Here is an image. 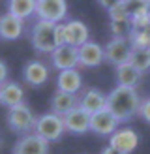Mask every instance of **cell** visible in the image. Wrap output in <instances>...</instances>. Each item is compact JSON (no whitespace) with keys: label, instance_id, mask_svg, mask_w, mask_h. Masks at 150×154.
<instances>
[{"label":"cell","instance_id":"obj_13","mask_svg":"<svg viewBox=\"0 0 150 154\" xmlns=\"http://www.w3.org/2000/svg\"><path fill=\"white\" fill-rule=\"evenodd\" d=\"M51 62L58 72H66V70H75L79 66V58H77V49L70 47V45H62L56 47L51 53Z\"/></svg>","mask_w":150,"mask_h":154},{"label":"cell","instance_id":"obj_27","mask_svg":"<svg viewBox=\"0 0 150 154\" xmlns=\"http://www.w3.org/2000/svg\"><path fill=\"white\" fill-rule=\"evenodd\" d=\"M101 154H122V152H120V150H116V149H112V147H109V145H107V147H105V149L101 150Z\"/></svg>","mask_w":150,"mask_h":154},{"label":"cell","instance_id":"obj_6","mask_svg":"<svg viewBox=\"0 0 150 154\" xmlns=\"http://www.w3.org/2000/svg\"><path fill=\"white\" fill-rule=\"evenodd\" d=\"M131 45L128 42V38H112V40L103 47L105 53V60L109 64H112L115 68L122 66L126 62H130V57H131Z\"/></svg>","mask_w":150,"mask_h":154},{"label":"cell","instance_id":"obj_20","mask_svg":"<svg viewBox=\"0 0 150 154\" xmlns=\"http://www.w3.org/2000/svg\"><path fill=\"white\" fill-rule=\"evenodd\" d=\"M141 75H142L141 72H137L130 62H126V64L116 68V87L135 88L141 81Z\"/></svg>","mask_w":150,"mask_h":154},{"label":"cell","instance_id":"obj_25","mask_svg":"<svg viewBox=\"0 0 150 154\" xmlns=\"http://www.w3.org/2000/svg\"><path fill=\"white\" fill-rule=\"evenodd\" d=\"M137 115L150 124V98H145V100H141V103H139V111Z\"/></svg>","mask_w":150,"mask_h":154},{"label":"cell","instance_id":"obj_8","mask_svg":"<svg viewBox=\"0 0 150 154\" xmlns=\"http://www.w3.org/2000/svg\"><path fill=\"white\" fill-rule=\"evenodd\" d=\"M139 145V135L131 128H118L109 137V147L120 150L122 154H131Z\"/></svg>","mask_w":150,"mask_h":154},{"label":"cell","instance_id":"obj_14","mask_svg":"<svg viewBox=\"0 0 150 154\" xmlns=\"http://www.w3.org/2000/svg\"><path fill=\"white\" fill-rule=\"evenodd\" d=\"M22 77L30 87H43L49 81V68L41 60H28L22 68Z\"/></svg>","mask_w":150,"mask_h":154},{"label":"cell","instance_id":"obj_1","mask_svg":"<svg viewBox=\"0 0 150 154\" xmlns=\"http://www.w3.org/2000/svg\"><path fill=\"white\" fill-rule=\"evenodd\" d=\"M141 98L135 88L116 87L107 94V111L115 115L118 122L131 120L139 111Z\"/></svg>","mask_w":150,"mask_h":154},{"label":"cell","instance_id":"obj_26","mask_svg":"<svg viewBox=\"0 0 150 154\" xmlns=\"http://www.w3.org/2000/svg\"><path fill=\"white\" fill-rule=\"evenodd\" d=\"M6 81H8V66L6 62L0 60V85H4Z\"/></svg>","mask_w":150,"mask_h":154},{"label":"cell","instance_id":"obj_9","mask_svg":"<svg viewBox=\"0 0 150 154\" xmlns=\"http://www.w3.org/2000/svg\"><path fill=\"white\" fill-rule=\"evenodd\" d=\"M120 122L115 119V115L109 113L107 109H103L100 113H96L90 117V132L96 135H103V137H111L112 134L118 130Z\"/></svg>","mask_w":150,"mask_h":154},{"label":"cell","instance_id":"obj_7","mask_svg":"<svg viewBox=\"0 0 150 154\" xmlns=\"http://www.w3.org/2000/svg\"><path fill=\"white\" fill-rule=\"evenodd\" d=\"M77 98H79V107L82 111H86L90 117L107 109V96L100 88H85L81 94H77Z\"/></svg>","mask_w":150,"mask_h":154},{"label":"cell","instance_id":"obj_24","mask_svg":"<svg viewBox=\"0 0 150 154\" xmlns=\"http://www.w3.org/2000/svg\"><path fill=\"white\" fill-rule=\"evenodd\" d=\"M55 40H56V47L66 45V23L55 25Z\"/></svg>","mask_w":150,"mask_h":154},{"label":"cell","instance_id":"obj_2","mask_svg":"<svg viewBox=\"0 0 150 154\" xmlns=\"http://www.w3.org/2000/svg\"><path fill=\"white\" fill-rule=\"evenodd\" d=\"M36 120H38V117L32 113V109L26 103L10 107V111H8V126H10L11 132L19 134V135L32 134Z\"/></svg>","mask_w":150,"mask_h":154},{"label":"cell","instance_id":"obj_21","mask_svg":"<svg viewBox=\"0 0 150 154\" xmlns=\"http://www.w3.org/2000/svg\"><path fill=\"white\" fill-rule=\"evenodd\" d=\"M36 2L38 0H11L8 2V13L19 21H25L30 15H36Z\"/></svg>","mask_w":150,"mask_h":154},{"label":"cell","instance_id":"obj_22","mask_svg":"<svg viewBox=\"0 0 150 154\" xmlns=\"http://www.w3.org/2000/svg\"><path fill=\"white\" fill-rule=\"evenodd\" d=\"M128 42H130V45L133 49L150 51V26L142 28V30H130Z\"/></svg>","mask_w":150,"mask_h":154},{"label":"cell","instance_id":"obj_4","mask_svg":"<svg viewBox=\"0 0 150 154\" xmlns=\"http://www.w3.org/2000/svg\"><path fill=\"white\" fill-rule=\"evenodd\" d=\"M32 47L41 53V55H51L56 49V40H55V25L45 21H36L30 34Z\"/></svg>","mask_w":150,"mask_h":154},{"label":"cell","instance_id":"obj_18","mask_svg":"<svg viewBox=\"0 0 150 154\" xmlns=\"http://www.w3.org/2000/svg\"><path fill=\"white\" fill-rule=\"evenodd\" d=\"M79 105V98L77 94H66V92L56 90L51 98V113L58 115V117H64L70 111H73L75 107Z\"/></svg>","mask_w":150,"mask_h":154},{"label":"cell","instance_id":"obj_10","mask_svg":"<svg viewBox=\"0 0 150 154\" xmlns=\"http://www.w3.org/2000/svg\"><path fill=\"white\" fill-rule=\"evenodd\" d=\"M77 58L79 66L82 68H98L101 62H105V53L100 43L88 40L85 45H81L77 49Z\"/></svg>","mask_w":150,"mask_h":154},{"label":"cell","instance_id":"obj_5","mask_svg":"<svg viewBox=\"0 0 150 154\" xmlns=\"http://www.w3.org/2000/svg\"><path fill=\"white\" fill-rule=\"evenodd\" d=\"M36 15H38V21L58 25L68 15V4L64 0H38L36 2Z\"/></svg>","mask_w":150,"mask_h":154},{"label":"cell","instance_id":"obj_23","mask_svg":"<svg viewBox=\"0 0 150 154\" xmlns=\"http://www.w3.org/2000/svg\"><path fill=\"white\" fill-rule=\"evenodd\" d=\"M130 64L135 68L137 72L145 73L150 70V51H142V49H131V57H130Z\"/></svg>","mask_w":150,"mask_h":154},{"label":"cell","instance_id":"obj_11","mask_svg":"<svg viewBox=\"0 0 150 154\" xmlns=\"http://www.w3.org/2000/svg\"><path fill=\"white\" fill-rule=\"evenodd\" d=\"M13 154H49V143L32 132L21 135L17 139L13 147Z\"/></svg>","mask_w":150,"mask_h":154},{"label":"cell","instance_id":"obj_15","mask_svg":"<svg viewBox=\"0 0 150 154\" xmlns=\"http://www.w3.org/2000/svg\"><path fill=\"white\" fill-rule=\"evenodd\" d=\"M88 42V26L82 21L71 19L66 23V45L79 49Z\"/></svg>","mask_w":150,"mask_h":154},{"label":"cell","instance_id":"obj_16","mask_svg":"<svg viewBox=\"0 0 150 154\" xmlns=\"http://www.w3.org/2000/svg\"><path fill=\"white\" fill-rule=\"evenodd\" d=\"M0 103L6 105L8 109L25 103V90H22V87L15 81H6L4 85H0Z\"/></svg>","mask_w":150,"mask_h":154},{"label":"cell","instance_id":"obj_3","mask_svg":"<svg viewBox=\"0 0 150 154\" xmlns=\"http://www.w3.org/2000/svg\"><path fill=\"white\" fill-rule=\"evenodd\" d=\"M34 134L40 135L43 141L47 143H55L66 134L64 128V120L62 117H58L55 113H43L41 117H38L36 126H34Z\"/></svg>","mask_w":150,"mask_h":154},{"label":"cell","instance_id":"obj_17","mask_svg":"<svg viewBox=\"0 0 150 154\" xmlns=\"http://www.w3.org/2000/svg\"><path fill=\"white\" fill-rule=\"evenodd\" d=\"M25 32V23L15 19L13 15L10 13H4L0 15V38L6 42H13V40H19Z\"/></svg>","mask_w":150,"mask_h":154},{"label":"cell","instance_id":"obj_19","mask_svg":"<svg viewBox=\"0 0 150 154\" xmlns=\"http://www.w3.org/2000/svg\"><path fill=\"white\" fill-rule=\"evenodd\" d=\"M81 73L77 70H66L60 72L56 77V87L60 92H66V94H79L81 92Z\"/></svg>","mask_w":150,"mask_h":154},{"label":"cell","instance_id":"obj_12","mask_svg":"<svg viewBox=\"0 0 150 154\" xmlns=\"http://www.w3.org/2000/svg\"><path fill=\"white\" fill-rule=\"evenodd\" d=\"M62 120H64L66 132H70V134L82 135V134L90 132V115L86 111H82L79 105L75 107L73 111H70L68 115H64Z\"/></svg>","mask_w":150,"mask_h":154}]
</instances>
